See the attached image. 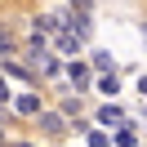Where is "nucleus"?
<instances>
[{
	"label": "nucleus",
	"instance_id": "f257e3e1",
	"mask_svg": "<svg viewBox=\"0 0 147 147\" xmlns=\"http://www.w3.org/2000/svg\"><path fill=\"white\" fill-rule=\"evenodd\" d=\"M40 129H45V134H63L67 116H63V111H40Z\"/></svg>",
	"mask_w": 147,
	"mask_h": 147
},
{
	"label": "nucleus",
	"instance_id": "f03ea898",
	"mask_svg": "<svg viewBox=\"0 0 147 147\" xmlns=\"http://www.w3.org/2000/svg\"><path fill=\"white\" fill-rule=\"evenodd\" d=\"M13 107H18L22 116H40V111H45V107H40V98H36V94H18V98H13Z\"/></svg>",
	"mask_w": 147,
	"mask_h": 147
},
{
	"label": "nucleus",
	"instance_id": "7ed1b4c3",
	"mask_svg": "<svg viewBox=\"0 0 147 147\" xmlns=\"http://www.w3.org/2000/svg\"><path fill=\"white\" fill-rule=\"evenodd\" d=\"M67 31H76L80 40H89V31H94V22H89V13H71V27Z\"/></svg>",
	"mask_w": 147,
	"mask_h": 147
},
{
	"label": "nucleus",
	"instance_id": "20e7f679",
	"mask_svg": "<svg viewBox=\"0 0 147 147\" xmlns=\"http://www.w3.org/2000/svg\"><path fill=\"white\" fill-rule=\"evenodd\" d=\"M58 49H63V54H76V49H80V36H76V31H58Z\"/></svg>",
	"mask_w": 147,
	"mask_h": 147
},
{
	"label": "nucleus",
	"instance_id": "39448f33",
	"mask_svg": "<svg viewBox=\"0 0 147 147\" xmlns=\"http://www.w3.org/2000/svg\"><path fill=\"white\" fill-rule=\"evenodd\" d=\"M13 49H18V40H13V31H9V27H0V58H9Z\"/></svg>",
	"mask_w": 147,
	"mask_h": 147
},
{
	"label": "nucleus",
	"instance_id": "423d86ee",
	"mask_svg": "<svg viewBox=\"0 0 147 147\" xmlns=\"http://www.w3.org/2000/svg\"><path fill=\"white\" fill-rule=\"evenodd\" d=\"M67 76H71L76 85H89V67H85V63H71V67H67Z\"/></svg>",
	"mask_w": 147,
	"mask_h": 147
},
{
	"label": "nucleus",
	"instance_id": "0eeeda50",
	"mask_svg": "<svg viewBox=\"0 0 147 147\" xmlns=\"http://www.w3.org/2000/svg\"><path fill=\"white\" fill-rule=\"evenodd\" d=\"M98 120H102V125H116V120H120V107H116V102H111V107H102Z\"/></svg>",
	"mask_w": 147,
	"mask_h": 147
},
{
	"label": "nucleus",
	"instance_id": "6e6552de",
	"mask_svg": "<svg viewBox=\"0 0 147 147\" xmlns=\"http://www.w3.org/2000/svg\"><path fill=\"white\" fill-rule=\"evenodd\" d=\"M5 76H31V67H22V63H13V58H5Z\"/></svg>",
	"mask_w": 147,
	"mask_h": 147
},
{
	"label": "nucleus",
	"instance_id": "1a4fd4ad",
	"mask_svg": "<svg viewBox=\"0 0 147 147\" xmlns=\"http://www.w3.org/2000/svg\"><path fill=\"white\" fill-rule=\"evenodd\" d=\"M107 67H111V54H102V49H98V54H94V71H107Z\"/></svg>",
	"mask_w": 147,
	"mask_h": 147
},
{
	"label": "nucleus",
	"instance_id": "9d476101",
	"mask_svg": "<svg viewBox=\"0 0 147 147\" xmlns=\"http://www.w3.org/2000/svg\"><path fill=\"white\" fill-rule=\"evenodd\" d=\"M98 89H102V94H116L120 85H116V76H102V80H98Z\"/></svg>",
	"mask_w": 147,
	"mask_h": 147
},
{
	"label": "nucleus",
	"instance_id": "9b49d317",
	"mask_svg": "<svg viewBox=\"0 0 147 147\" xmlns=\"http://www.w3.org/2000/svg\"><path fill=\"white\" fill-rule=\"evenodd\" d=\"M89 147H107V134H89Z\"/></svg>",
	"mask_w": 147,
	"mask_h": 147
},
{
	"label": "nucleus",
	"instance_id": "f8f14e48",
	"mask_svg": "<svg viewBox=\"0 0 147 147\" xmlns=\"http://www.w3.org/2000/svg\"><path fill=\"white\" fill-rule=\"evenodd\" d=\"M0 102H9V85H5V80H0Z\"/></svg>",
	"mask_w": 147,
	"mask_h": 147
},
{
	"label": "nucleus",
	"instance_id": "ddd939ff",
	"mask_svg": "<svg viewBox=\"0 0 147 147\" xmlns=\"http://www.w3.org/2000/svg\"><path fill=\"white\" fill-rule=\"evenodd\" d=\"M138 94H143V98H147V76H143V80H138Z\"/></svg>",
	"mask_w": 147,
	"mask_h": 147
},
{
	"label": "nucleus",
	"instance_id": "4468645a",
	"mask_svg": "<svg viewBox=\"0 0 147 147\" xmlns=\"http://www.w3.org/2000/svg\"><path fill=\"white\" fill-rule=\"evenodd\" d=\"M13 147H31V143H13Z\"/></svg>",
	"mask_w": 147,
	"mask_h": 147
},
{
	"label": "nucleus",
	"instance_id": "2eb2a0df",
	"mask_svg": "<svg viewBox=\"0 0 147 147\" xmlns=\"http://www.w3.org/2000/svg\"><path fill=\"white\" fill-rule=\"evenodd\" d=\"M143 40H147V22H143Z\"/></svg>",
	"mask_w": 147,
	"mask_h": 147
},
{
	"label": "nucleus",
	"instance_id": "dca6fc26",
	"mask_svg": "<svg viewBox=\"0 0 147 147\" xmlns=\"http://www.w3.org/2000/svg\"><path fill=\"white\" fill-rule=\"evenodd\" d=\"M0 147H5V134H0Z\"/></svg>",
	"mask_w": 147,
	"mask_h": 147
},
{
	"label": "nucleus",
	"instance_id": "f3484780",
	"mask_svg": "<svg viewBox=\"0 0 147 147\" xmlns=\"http://www.w3.org/2000/svg\"><path fill=\"white\" fill-rule=\"evenodd\" d=\"M0 111H5V102H0Z\"/></svg>",
	"mask_w": 147,
	"mask_h": 147
}]
</instances>
